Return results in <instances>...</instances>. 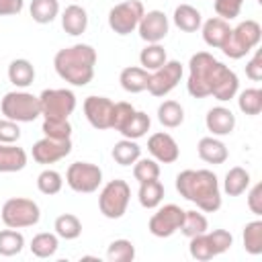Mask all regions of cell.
<instances>
[{
  "mask_svg": "<svg viewBox=\"0 0 262 262\" xmlns=\"http://www.w3.org/2000/svg\"><path fill=\"white\" fill-rule=\"evenodd\" d=\"M176 190L205 213H215L221 207L219 180L211 170H182L176 176Z\"/></svg>",
  "mask_w": 262,
  "mask_h": 262,
  "instance_id": "1",
  "label": "cell"
},
{
  "mask_svg": "<svg viewBox=\"0 0 262 262\" xmlns=\"http://www.w3.org/2000/svg\"><path fill=\"white\" fill-rule=\"evenodd\" d=\"M96 66V49L86 43H76L72 47H63L53 57V68L57 76L72 86H86L94 78Z\"/></svg>",
  "mask_w": 262,
  "mask_h": 262,
  "instance_id": "2",
  "label": "cell"
},
{
  "mask_svg": "<svg viewBox=\"0 0 262 262\" xmlns=\"http://www.w3.org/2000/svg\"><path fill=\"white\" fill-rule=\"evenodd\" d=\"M221 66L223 63L207 51L194 53L188 61V82H186L188 94L194 98L211 96V90H213V84H215V78H217Z\"/></svg>",
  "mask_w": 262,
  "mask_h": 262,
  "instance_id": "3",
  "label": "cell"
},
{
  "mask_svg": "<svg viewBox=\"0 0 262 262\" xmlns=\"http://www.w3.org/2000/svg\"><path fill=\"white\" fill-rule=\"evenodd\" d=\"M262 39V27L258 20H242L235 29H231L227 41L223 43L221 51L229 59H242L246 53H250Z\"/></svg>",
  "mask_w": 262,
  "mask_h": 262,
  "instance_id": "4",
  "label": "cell"
},
{
  "mask_svg": "<svg viewBox=\"0 0 262 262\" xmlns=\"http://www.w3.org/2000/svg\"><path fill=\"white\" fill-rule=\"evenodd\" d=\"M2 115L16 123H33L37 117H41V104L39 96L27 92V90H12L6 92L0 102Z\"/></svg>",
  "mask_w": 262,
  "mask_h": 262,
  "instance_id": "5",
  "label": "cell"
},
{
  "mask_svg": "<svg viewBox=\"0 0 262 262\" xmlns=\"http://www.w3.org/2000/svg\"><path fill=\"white\" fill-rule=\"evenodd\" d=\"M233 244V235L225 229H213V231H205V233H199L194 237H190V244H188V252L194 260L199 262H207L223 252H227Z\"/></svg>",
  "mask_w": 262,
  "mask_h": 262,
  "instance_id": "6",
  "label": "cell"
},
{
  "mask_svg": "<svg viewBox=\"0 0 262 262\" xmlns=\"http://www.w3.org/2000/svg\"><path fill=\"white\" fill-rule=\"evenodd\" d=\"M0 217H2V223L6 227L25 229V227H33L39 223L41 211H39V205L35 201L25 199V196H14L2 205Z\"/></svg>",
  "mask_w": 262,
  "mask_h": 262,
  "instance_id": "7",
  "label": "cell"
},
{
  "mask_svg": "<svg viewBox=\"0 0 262 262\" xmlns=\"http://www.w3.org/2000/svg\"><path fill=\"white\" fill-rule=\"evenodd\" d=\"M131 199V188L125 180L117 178L102 186L98 194V209L106 219H121L127 211Z\"/></svg>",
  "mask_w": 262,
  "mask_h": 262,
  "instance_id": "8",
  "label": "cell"
},
{
  "mask_svg": "<svg viewBox=\"0 0 262 262\" xmlns=\"http://www.w3.org/2000/svg\"><path fill=\"white\" fill-rule=\"evenodd\" d=\"M43 119H68L76 108V94L68 88H47L39 94Z\"/></svg>",
  "mask_w": 262,
  "mask_h": 262,
  "instance_id": "9",
  "label": "cell"
},
{
  "mask_svg": "<svg viewBox=\"0 0 262 262\" xmlns=\"http://www.w3.org/2000/svg\"><path fill=\"white\" fill-rule=\"evenodd\" d=\"M143 12H145V8H143L141 0H125L121 4H115L108 10V27L117 35L125 37L137 29Z\"/></svg>",
  "mask_w": 262,
  "mask_h": 262,
  "instance_id": "10",
  "label": "cell"
},
{
  "mask_svg": "<svg viewBox=\"0 0 262 262\" xmlns=\"http://www.w3.org/2000/svg\"><path fill=\"white\" fill-rule=\"evenodd\" d=\"M66 182L76 192H94L102 184V170L90 162H74L66 172Z\"/></svg>",
  "mask_w": 262,
  "mask_h": 262,
  "instance_id": "11",
  "label": "cell"
},
{
  "mask_svg": "<svg viewBox=\"0 0 262 262\" xmlns=\"http://www.w3.org/2000/svg\"><path fill=\"white\" fill-rule=\"evenodd\" d=\"M182 219H184V209H180L178 205L170 203V205L160 207V209L149 217L147 229H149V233L156 235V237H170V235H174V233L180 229Z\"/></svg>",
  "mask_w": 262,
  "mask_h": 262,
  "instance_id": "12",
  "label": "cell"
},
{
  "mask_svg": "<svg viewBox=\"0 0 262 262\" xmlns=\"http://www.w3.org/2000/svg\"><path fill=\"white\" fill-rule=\"evenodd\" d=\"M180 78H182V63L176 59H168L162 68H158L149 74L147 92L151 96H166L168 92H172L178 86Z\"/></svg>",
  "mask_w": 262,
  "mask_h": 262,
  "instance_id": "13",
  "label": "cell"
},
{
  "mask_svg": "<svg viewBox=\"0 0 262 262\" xmlns=\"http://www.w3.org/2000/svg\"><path fill=\"white\" fill-rule=\"evenodd\" d=\"M72 151V139H53V137H43L33 143V160L37 164H55L63 160Z\"/></svg>",
  "mask_w": 262,
  "mask_h": 262,
  "instance_id": "14",
  "label": "cell"
},
{
  "mask_svg": "<svg viewBox=\"0 0 262 262\" xmlns=\"http://www.w3.org/2000/svg\"><path fill=\"white\" fill-rule=\"evenodd\" d=\"M168 29H170L168 16L162 10H147V12H143V16H141V20L137 25L139 37L145 43H160V41H164L166 35H168Z\"/></svg>",
  "mask_w": 262,
  "mask_h": 262,
  "instance_id": "15",
  "label": "cell"
},
{
  "mask_svg": "<svg viewBox=\"0 0 262 262\" xmlns=\"http://www.w3.org/2000/svg\"><path fill=\"white\" fill-rule=\"evenodd\" d=\"M113 106H115V102L106 96H88L84 100V115L94 129H98V131L111 129Z\"/></svg>",
  "mask_w": 262,
  "mask_h": 262,
  "instance_id": "16",
  "label": "cell"
},
{
  "mask_svg": "<svg viewBox=\"0 0 262 262\" xmlns=\"http://www.w3.org/2000/svg\"><path fill=\"white\" fill-rule=\"evenodd\" d=\"M147 151L156 162H162V164H174L180 156V147L176 139L164 131H158L147 139Z\"/></svg>",
  "mask_w": 262,
  "mask_h": 262,
  "instance_id": "17",
  "label": "cell"
},
{
  "mask_svg": "<svg viewBox=\"0 0 262 262\" xmlns=\"http://www.w3.org/2000/svg\"><path fill=\"white\" fill-rule=\"evenodd\" d=\"M239 90V80L235 76L233 70H229L225 63L221 66L217 78H215V84H213V90H211V96L217 98L219 102H227L231 100Z\"/></svg>",
  "mask_w": 262,
  "mask_h": 262,
  "instance_id": "18",
  "label": "cell"
},
{
  "mask_svg": "<svg viewBox=\"0 0 262 262\" xmlns=\"http://www.w3.org/2000/svg\"><path fill=\"white\" fill-rule=\"evenodd\" d=\"M205 125L213 135H229L235 129V115L227 106H213L205 117Z\"/></svg>",
  "mask_w": 262,
  "mask_h": 262,
  "instance_id": "19",
  "label": "cell"
},
{
  "mask_svg": "<svg viewBox=\"0 0 262 262\" xmlns=\"http://www.w3.org/2000/svg\"><path fill=\"white\" fill-rule=\"evenodd\" d=\"M201 29H203V41H205L209 47H213V49H221L223 43L227 41L229 33H231L229 20H223V18H219V16H213V18L205 20V23L201 25Z\"/></svg>",
  "mask_w": 262,
  "mask_h": 262,
  "instance_id": "20",
  "label": "cell"
},
{
  "mask_svg": "<svg viewBox=\"0 0 262 262\" xmlns=\"http://www.w3.org/2000/svg\"><path fill=\"white\" fill-rule=\"evenodd\" d=\"M196 151H199V158L207 164H223L227 158H229V151L225 147V143L221 139H217L215 135L211 137H203L199 139V145H196Z\"/></svg>",
  "mask_w": 262,
  "mask_h": 262,
  "instance_id": "21",
  "label": "cell"
},
{
  "mask_svg": "<svg viewBox=\"0 0 262 262\" xmlns=\"http://www.w3.org/2000/svg\"><path fill=\"white\" fill-rule=\"evenodd\" d=\"M61 27L72 37L82 35L86 31V27H88V14H86V10L82 6H78V4L66 6V10L61 12Z\"/></svg>",
  "mask_w": 262,
  "mask_h": 262,
  "instance_id": "22",
  "label": "cell"
},
{
  "mask_svg": "<svg viewBox=\"0 0 262 262\" xmlns=\"http://www.w3.org/2000/svg\"><path fill=\"white\" fill-rule=\"evenodd\" d=\"M27 166V151L14 143H0V172H20Z\"/></svg>",
  "mask_w": 262,
  "mask_h": 262,
  "instance_id": "23",
  "label": "cell"
},
{
  "mask_svg": "<svg viewBox=\"0 0 262 262\" xmlns=\"http://www.w3.org/2000/svg\"><path fill=\"white\" fill-rule=\"evenodd\" d=\"M172 20H174V25H176L180 31H184V33H196V31L201 29V25H203L201 12H199L194 6H190V4H180V6H176Z\"/></svg>",
  "mask_w": 262,
  "mask_h": 262,
  "instance_id": "24",
  "label": "cell"
},
{
  "mask_svg": "<svg viewBox=\"0 0 262 262\" xmlns=\"http://www.w3.org/2000/svg\"><path fill=\"white\" fill-rule=\"evenodd\" d=\"M119 82L123 86L125 92H131V94H137V92H143L147 90V82H149V74L147 70L143 68H137V66H129L121 72L119 76Z\"/></svg>",
  "mask_w": 262,
  "mask_h": 262,
  "instance_id": "25",
  "label": "cell"
},
{
  "mask_svg": "<svg viewBox=\"0 0 262 262\" xmlns=\"http://www.w3.org/2000/svg\"><path fill=\"white\" fill-rule=\"evenodd\" d=\"M250 186V172L242 166H233L227 170L225 174V180H223V190L229 194V196H239L248 190Z\"/></svg>",
  "mask_w": 262,
  "mask_h": 262,
  "instance_id": "26",
  "label": "cell"
},
{
  "mask_svg": "<svg viewBox=\"0 0 262 262\" xmlns=\"http://www.w3.org/2000/svg\"><path fill=\"white\" fill-rule=\"evenodd\" d=\"M8 80L16 86V88H27L33 84L35 80V68L29 59H12L8 66Z\"/></svg>",
  "mask_w": 262,
  "mask_h": 262,
  "instance_id": "27",
  "label": "cell"
},
{
  "mask_svg": "<svg viewBox=\"0 0 262 262\" xmlns=\"http://www.w3.org/2000/svg\"><path fill=\"white\" fill-rule=\"evenodd\" d=\"M137 199H139V205L143 209H156V207H160V203L164 199V184L158 178L156 180L139 182Z\"/></svg>",
  "mask_w": 262,
  "mask_h": 262,
  "instance_id": "28",
  "label": "cell"
},
{
  "mask_svg": "<svg viewBox=\"0 0 262 262\" xmlns=\"http://www.w3.org/2000/svg\"><path fill=\"white\" fill-rule=\"evenodd\" d=\"M111 156H113V160H115L117 164H121V166H131V164H135V162L141 158V147L137 145L135 139L123 137L121 141L115 143Z\"/></svg>",
  "mask_w": 262,
  "mask_h": 262,
  "instance_id": "29",
  "label": "cell"
},
{
  "mask_svg": "<svg viewBox=\"0 0 262 262\" xmlns=\"http://www.w3.org/2000/svg\"><path fill=\"white\" fill-rule=\"evenodd\" d=\"M158 121L168 129H176L184 121V108L176 100H164L158 106Z\"/></svg>",
  "mask_w": 262,
  "mask_h": 262,
  "instance_id": "30",
  "label": "cell"
},
{
  "mask_svg": "<svg viewBox=\"0 0 262 262\" xmlns=\"http://www.w3.org/2000/svg\"><path fill=\"white\" fill-rule=\"evenodd\" d=\"M168 61V55H166V49L160 45V43H147L143 49H141V53H139V63H141V68L143 70H158V68H162L164 63Z\"/></svg>",
  "mask_w": 262,
  "mask_h": 262,
  "instance_id": "31",
  "label": "cell"
},
{
  "mask_svg": "<svg viewBox=\"0 0 262 262\" xmlns=\"http://www.w3.org/2000/svg\"><path fill=\"white\" fill-rule=\"evenodd\" d=\"M29 12L35 23L47 25L59 14V2L57 0H31Z\"/></svg>",
  "mask_w": 262,
  "mask_h": 262,
  "instance_id": "32",
  "label": "cell"
},
{
  "mask_svg": "<svg viewBox=\"0 0 262 262\" xmlns=\"http://www.w3.org/2000/svg\"><path fill=\"white\" fill-rule=\"evenodd\" d=\"M53 229H55L57 237H61V239H76L82 233V221L72 213H63L55 219Z\"/></svg>",
  "mask_w": 262,
  "mask_h": 262,
  "instance_id": "33",
  "label": "cell"
},
{
  "mask_svg": "<svg viewBox=\"0 0 262 262\" xmlns=\"http://www.w3.org/2000/svg\"><path fill=\"white\" fill-rule=\"evenodd\" d=\"M59 248V239H57V233H37L33 239H31V252L37 256V258H51Z\"/></svg>",
  "mask_w": 262,
  "mask_h": 262,
  "instance_id": "34",
  "label": "cell"
},
{
  "mask_svg": "<svg viewBox=\"0 0 262 262\" xmlns=\"http://www.w3.org/2000/svg\"><path fill=\"white\" fill-rule=\"evenodd\" d=\"M149 127H151L149 115L143 113V111H135V115L131 117V121H129L119 133H121L123 137H127V139H139V137H143V135L149 131Z\"/></svg>",
  "mask_w": 262,
  "mask_h": 262,
  "instance_id": "35",
  "label": "cell"
},
{
  "mask_svg": "<svg viewBox=\"0 0 262 262\" xmlns=\"http://www.w3.org/2000/svg\"><path fill=\"white\" fill-rule=\"evenodd\" d=\"M237 106L244 115L256 117L262 111V90L260 88H246L237 96Z\"/></svg>",
  "mask_w": 262,
  "mask_h": 262,
  "instance_id": "36",
  "label": "cell"
},
{
  "mask_svg": "<svg viewBox=\"0 0 262 262\" xmlns=\"http://www.w3.org/2000/svg\"><path fill=\"white\" fill-rule=\"evenodd\" d=\"M244 250L252 256L262 254V221H250L244 227Z\"/></svg>",
  "mask_w": 262,
  "mask_h": 262,
  "instance_id": "37",
  "label": "cell"
},
{
  "mask_svg": "<svg viewBox=\"0 0 262 262\" xmlns=\"http://www.w3.org/2000/svg\"><path fill=\"white\" fill-rule=\"evenodd\" d=\"M23 246H25V237L20 231L8 227V229H2L0 231V256H16L23 252Z\"/></svg>",
  "mask_w": 262,
  "mask_h": 262,
  "instance_id": "38",
  "label": "cell"
},
{
  "mask_svg": "<svg viewBox=\"0 0 262 262\" xmlns=\"http://www.w3.org/2000/svg\"><path fill=\"white\" fill-rule=\"evenodd\" d=\"M209 229V221L203 213L199 211H184V219H182V225H180V231L182 235H186L188 239L199 235V233H205Z\"/></svg>",
  "mask_w": 262,
  "mask_h": 262,
  "instance_id": "39",
  "label": "cell"
},
{
  "mask_svg": "<svg viewBox=\"0 0 262 262\" xmlns=\"http://www.w3.org/2000/svg\"><path fill=\"white\" fill-rule=\"evenodd\" d=\"M135 258V246L129 239H115L111 242L106 250V260L108 262H133Z\"/></svg>",
  "mask_w": 262,
  "mask_h": 262,
  "instance_id": "40",
  "label": "cell"
},
{
  "mask_svg": "<svg viewBox=\"0 0 262 262\" xmlns=\"http://www.w3.org/2000/svg\"><path fill=\"white\" fill-rule=\"evenodd\" d=\"M61 186H63V178H61V174H59L57 170L47 168V170H43V172L37 176V188H39L43 194H47V196L57 194V192L61 190Z\"/></svg>",
  "mask_w": 262,
  "mask_h": 262,
  "instance_id": "41",
  "label": "cell"
},
{
  "mask_svg": "<svg viewBox=\"0 0 262 262\" xmlns=\"http://www.w3.org/2000/svg\"><path fill=\"white\" fill-rule=\"evenodd\" d=\"M133 176L137 182L156 180V178H160V164L154 158H139L133 164Z\"/></svg>",
  "mask_w": 262,
  "mask_h": 262,
  "instance_id": "42",
  "label": "cell"
},
{
  "mask_svg": "<svg viewBox=\"0 0 262 262\" xmlns=\"http://www.w3.org/2000/svg\"><path fill=\"white\" fill-rule=\"evenodd\" d=\"M41 131L45 133V137L70 139V135H72V125H70L68 119H45Z\"/></svg>",
  "mask_w": 262,
  "mask_h": 262,
  "instance_id": "43",
  "label": "cell"
},
{
  "mask_svg": "<svg viewBox=\"0 0 262 262\" xmlns=\"http://www.w3.org/2000/svg\"><path fill=\"white\" fill-rule=\"evenodd\" d=\"M133 115H135V108H133L131 102H125V100L115 102V106H113V119H111V129L121 131L131 121Z\"/></svg>",
  "mask_w": 262,
  "mask_h": 262,
  "instance_id": "44",
  "label": "cell"
},
{
  "mask_svg": "<svg viewBox=\"0 0 262 262\" xmlns=\"http://www.w3.org/2000/svg\"><path fill=\"white\" fill-rule=\"evenodd\" d=\"M242 4H244V0H215L213 2V8H215V12H217L219 18L233 20L235 16H239Z\"/></svg>",
  "mask_w": 262,
  "mask_h": 262,
  "instance_id": "45",
  "label": "cell"
},
{
  "mask_svg": "<svg viewBox=\"0 0 262 262\" xmlns=\"http://www.w3.org/2000/svg\"><path fill=\"white\" fill-rule=\"evenodd\" d=\"M20 139V127L16 121L0 119V143H16Z\"/></svg>",
  "mask_w": 262,
  "mask_h": 262,
  "instance_id": "46",
  "label": "cell"
},
{
  "mask_svg": "<svg viewBox=\"0 0 262 262\" xmlns=\"http://www.w3.org/2000/svg\"><path fill=\"white\" fill-rule=\"evenodd\" d=\"M246 76L254 82L262 80V51H256L254 57L246 63Z\"/></svg>",
  "mask_w": 262,
  "mask_h": 262,
  "instance_id": "47",
  "label": "cell"
},
{
  "mask_svg": "<svg viewBox=\"0 0 262 262\" xmlns=\"http://www.w3.org/2000/svg\"><path fill=\"white\" fill-rule=\"evenodd\" d=\"M248 207H250V211L254 215H258V217L262 215V184L260 182L250 188V192H248Z\"/></svg>",
  "mask_w": 262,
  "mask_h": 262,
  "instance_id": "48",
  "label": "cell"
},
{
  "mask_svg": "<svg viewBox=\"0 0 262 262\" xmlns=\"http://www.w3.org/2000/svg\"><path fill=\"white\" fill-rule=\"evenodd\" d=\"M25 6V0H0V16L18 14Z\"/></svg>",
  "mask_w": 262,
  "mask_h": 262,
  "instance_id": "49",
  "label": "cell"
},
{
  "mask_svg": "<svg viewBox=\"0 0 262 262\" xmlns=\"http://www.w3.org/2000/svg\"><path fill=\"white\" fill-rule=\"evenodd\" d=\"M256 2H258V4H262V0H256Z\"/></svg>",
  "mask_w": 262,
  "mask_h": 262,
  "instance_id": "50",
  "label": "cell"
}]
</instances>
